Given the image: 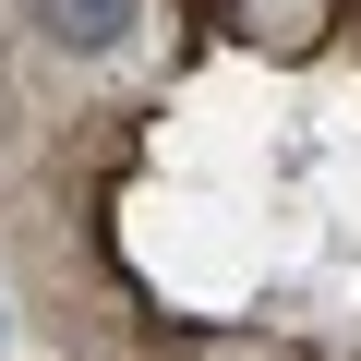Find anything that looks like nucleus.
Returning a JSON list of instances; mask_svg holds the SVG:
<instances>
[{"instance_id": "f257e3e1", "label": "nucleus", "mask_w": 361, "mask_h": 361, "mask_svg": "<svg viewBox=\"0 0 361 361\" xmlns=\"http://www.w3.org/2000/svg\"><path fill=\"white\" fill-rule=\"evenodd\" d=\"M37 25H49L61 49H109V37L133 25V0H37Z\"/></svg>"}]
</instances>
